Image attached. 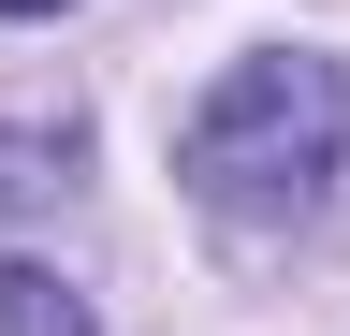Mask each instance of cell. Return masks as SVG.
I'll return each instance as SVG.
<instances>
[{
    "mask_svg": "<svg viewBox=\"0 0 350 336\" xmlns=\"http://www.w3.org/2000/svg\"><path fill=\"white\" fill-rule=\"evenodd\" d=\"M0 336H88V307H73L44 263H0Z\"/></svg>",
    "mask_w": 350,
    "mask_h": 336,
    "instance_id": "7a4b0ae2",
    "label": "cell"
},
{
    "mask_svg": "<svg viewBox=\"0 0 350 336\" xmlns=\"http://www.w3.org/2000/svg\"><path fill=\"white\" fill-rule=\"evenodd\" d=\"M175 176L204 220L234 234H292L350 190V59L321 44H248L219 88L175 117Z\"/></svg>",
    "mask_w": 350,
    "mask_h": 336,
    "instance_id": "6da1fadb",
    "label": "cell"
},
{
    "mask_svg": "<svg viewBox=\"0 0 350 336\" xmlns=\"http://www.w3.org/2000/svg\"><path fill=\"white\" fill-rule=\"evenodd\" d=\"M73 190V132H0V205H44Z\"/></svg>",
    "mask_w": 350,
    "mask_h": 336,
    "instance_id": "3957f363",
    "label": "cell"
},
{
    "mask_svg": "<svg viewBox=\"0 0 350 336\" xmlns=\"http://www.w3.org/2000/svg\"><path fill=\"white\" fill-rule=\"evenodd\" d=\"M0 15H73V0H0Z\"/></svg>",
    "mask_w": 350,
    "mask_h": 336,
    "instance_id": "277c9868",
    "label": "cell"
}]
</instances>
